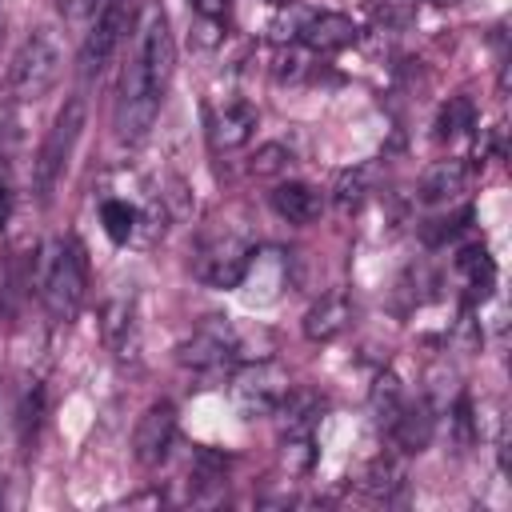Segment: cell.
Returning a JSON list of instances; mask_svg holds the SVG:
<instances>
[{
  "label": "cell",
  "mask_w": 512,
  "mask_h": 512,
  "mask_svg": "<svg viewBox=\"0 0 512 512\" xmlns=\"http://www.w3.org/2000/svg\"><path fill=\"white\" fill-rule=\"evenodd\" d=\"M240 356H244L240 336L232 332V324H224V320H216V316H212L208 324H200V328L192 332V340L180 344V364H184L200 384H212V380L228 376Z\"/></svg>",
  "instance_id": "obj_5"
},
{
  "label": "cell",
  "mask_w": 512,
  "mask_h": 512,
  "mask_svg": "<svg viewBox=\"0 0 512 512\" xmlns=\"http://www.w3.org/2000/svg\"><path fill=\"white\" fill-rule=\"evenodd\" d=\"M468 128H476V104L468 96H448V104L436 116V140H456Z\"/></svg>",
  "instance_id": "obj_18"
},
{
  "label": "cell",
  "mask_w": 512,
  "mask_h": 512,
  "mask_svg": "<svg viewBox=\"0 0 512 512\" xmlns=\"http://www.w3.org/2000/svg\"><path fill=\"white\" fill-rule=\"evenodd\" d=\"M456 268H460L464 280H468V300H472V304L492 292V284H496V264H492V256H488L484 244H468V248L456 256Z\"/></svg>",
  "instance_id": "obj_17"
},
{
  "label": "cell",
  "mask_w": 512,
  "mask_h": 512,
  "mask_svg": "<svg viewBox=\"0 0 512 512\" xmlns=\"http://www.w3.org/2000/svg\"><path fill=\"white\" fill-rule=\"evenodd\" d=\"M420 0H368V12L380 28H408L416 20Z\"/></svg>",
  "instance_id": "obj_20"
},
{
  "label": "cell",
  "mask_w": 512,
  "mask_h": 512,
  "mask_svg": "<svg viewBox=\"0 0 512 512\" xmlns=\"http://www.w3.org/2000/svg\"><path fill=\"white\" fill-rule=\"evenodd\" d=\"M272 208H276L288 224H312V220H320V212H324V196H320L312 184H304V180H276V188H272Z\"/></svg>",
  "instance_id": "obj_15"
},
{
  "label": "cell",
  "mask_w": 512,
  "mask_h": 512,
  "mask_svg": "<svg viewBox=\"0 0 512 512\" xmlns=\"http://www.w3.org/2000/svg\"><path fill=\"white\" fill-rule=\"evenodd\" d=\"M436 432V408L432 400H400L396 416L388 420V440L400 452H424Z\"/></svg>",
  "instance_id": "obj_13"
},
{
  "label": "cell",
  "mask_w": 512,
  "mask_h": 512,
  "mask_svg": "<svg viewBox=\"0 0 512 512\" xmlns=\"http://www.w3.org/2000/svg\"><path fill=\"white\" fill-rule=\"evenodd\" d=\"M176 444V408L168 400H156L144 408L132 432V456L140 468H160Z\"/></svg>",
  "instance_id": "obj_10"
},
{
  "label": "cell",
  "mask_w": 512,
  "mask_h": 512,
  "mask_svg": "<svg viewBox=\"0 0 512 512\" xmlns=\"http://www.w3.org/2000/svg\"><path fill=\"white\" fill-rule=\"evenodd\" d=\"M268 4H288V0H268Z\"/></svg>",
  "instance_id": "obj_30"
},
{
  "label": "cell",
  "mask_w": 512,
  "mask_h": 512,
  "mask_svg": "<svg viewBox=\"0 0 512 512\" xmlns=\"http://www.w3.org/2000/svg\"><path fill=\"white\" fill-rule=\"evenodd\" d=\"M8 216H12V192H8V184H4V176H0V228L8 224Z\"/></svg>",
  "instance_id": "obj_27"
},
{
  "label": "cell",
  "mask_w": 512,
  "mask_h": 512,
  "mask_svg": "<svg viewBox=\"0 0 512 512\" xmlns=\"http://www.w3.org/2000/svg\"><path fill=\"white\" fill-rule=\"evenodd\" d=\"M52 4H56V12H60L64 20H84V16L96 12L100 0H52Z\"/></svg>",
  "instance_id": "obj_25"
},
{
  "label": "cell",
  "mask_w": 512,
  "mask_h": 512,
  "mask_svg": "<svg viewBox=\"0 0 512 512\" xmlns=\"http://www.w3.org/2000/svg\"><path fill=\"white\" fill-rule=\"evenodd\" d=\"M432 4H456V0H432Z\"/></svg>",
  "instance_id": "obj_29"
},
{
  "label": "cell",
  "mask_w": 512,
  "mask_h": 512,
  "mask_svg": "<svg viewBox=\"0 0 512 512\" xmlns=\"http://www.w3.org/2000/svg\"><path fill=\"white\" fill-rule=\"evenodd\" d=\"M196 4V12L204 16V20H212V24H224V16L232 12V0H192Z\"/></svg>",
  "instance_id": "obj_26"
},
{
  "label": "cell",
  "mask_w": 512,
  "mask_h": 512,
  "mask_svg": "<svg viewBox=\"0 0 512 512\" xmlns=\"http://www.w3.org/2000/svg\"><path fill=\"white\" fill-rule=\"evenodd\" d=\"M228 380H232V400L244 416H276V408L284 404V396L292 388L288 372L268 356H256V360L232 368Z\"/></svg>",
  "instance_id": "obj_6"
},
{
  "label": "cell",
  "mask_w": 512,
  "mask_h": 512,
  "mask_svg": "<svg viewBox=\"0 0 512 512\" xmlns=\"http://www.w3.org/2000/svg\"><path fill=\"white\" fill-rule=\"evenodd\" d=\"M256 108L248 100H224L220 108H208V140L216 152H236L256 132Z\"/></svg>",
  "instance_id": "obj_12"
},
{
  "label": "cell",
  "mask_w": 512,
  "mask_h": 512,
  "mask_svg": "<svg viewBox=\"0 0 512 512\" xmlns=\"http://www.w3.org/2000/svg\"><path fill=\"white\" fill-rule=\"evenodd\" d=\"M100 224H104V232H108L112 244H128L132 232H136V208L128 200H120V196H108L100 204Z\"/></svg>",
  "instance_id": "obj_19"
},
{
  "label": "cell",
  "mask_w": 512,
  "mask_h": 512,
  "mask_svg": "<svg viewBox=\"0 0 512 512\" xmlns=\"http://www.w3.org/2000/svg\"><path fill=\"white\" fill-rule=\"evenodd\" d=\"M468 188V164L464 160H436L424 176H420V204H452L460 192Z\"/></svg>",
  "instance_id": "obj_16"
},
{
  "label": "cell",
  "mask_w": 512,
  "mask_h": 512,
  "mask_svg": "<svg viewBox=\"0 0 512 512\" xmlns=\"http://www.w3.org/2000/svg\"><path fill=\"white\" fill-rule=\"evenodd\" d=\"M348 320H352L348 296H344V292H324V296L304 312V336H308L312 344H328V340H336V336L348 328Z\"/></svg>",
  "instance_id": "obj_14"
},
{
  "label": "cell",
  "mask_w": 512,
  "mask_h": 512,
  "mask_svg": "<svg viewBox=\"0 0 512 512\" xmlns=\"http://www.w3.org/2000/svg\"><path fill=\"white\" fill-rule=\"evenodd\" d=\"M0 416H4V392H0Z\"/></svg>",
  "instance_id": "obj_28"
},
{
  "label": "cell",
  "mask_w": 512,
  "mask_h": 512,
  "mask_svg": "<svg viewBox=\"0 0 512 512\" xmlns=\"http://www.w3.org/2000/svg\"><path fill=\"white\" fill-rule=\"evenodd\" d=\"M84 116H88L84 96H68L64 108L56 112V120H52V128H48L40 152H36V164H32V184H36L40 204L52 200V192H56V184H60V176H64L72 152H76V140H80V132H84Z\"/></svg>",
  "instance_id": "obj_3"
},
{
  "label": "cell",
  "mask_w": 512,
  "mask_h": 512,
  "mask_svg": "<svg viewBox=\"0 0 512 512\" xmlns=\"http://www.w3.org/2000/svg\"><path fill=\"white\" fill-rule=\"evenodd\" d=\"M176 72V44H172V28L160 4L148 8L144 28H140V52L136 60L124 68L120 80V100H116V136L120 144H140L148 136V128L156 124L160 100L172 84Z\"/></svg>",
  "instance_id": "obj_1"
},
{
  "label": "cell",
  "mask_w": 512,
  "mask_h": 512,
  "mask_svg": "<svg viewBox=\"0 0 512 512\" xmlns=\"http://www.w3.org/2000/svg\"><path fill=\"white\" fill-rule=\"evenodd\" d=\"M400 480H404V472H400V464H396V460H376V464H372V472H368V480H364V488H368L372 496H388Z\"/></svg>",
  "instance_id": "obj_24"
},
{
  "label": "cell",
  "mask_w": 512,
  "mask_h": 512,
  "mask_svg": "<svg viewBox=\"0 0 512 512\" xmlns=\"http://www.w3.org/2000/svg\"><path fill=\"white\" fill-rule=\"evenodd\" d=\"M252 248L256 244H248L240 232H216L204 240V248L196 256V276L212 288H236Z\"/></svg>",
  "instance_id": "obj_8"
},
{
  "label": "cell",
  "mask_w": 512,
  "mask_h": 512,
  "mask_svg": "<svg viewBox=\"0 0 512 512\" xmlns=\"http://www.w3.org/2000/svg\"><path fill=\"white\" fill-rule=\"evenodd\" d=\"M84 288H88V256L80 248V240L60 236L48 244L44 264H40V296L44 308L56 324L76 320L80 304H84Z\"/></svg>",
  "instance_id": "obj_2"
},
{
  "label": "cell",
  "mask_w": 512,
  "mask_h": 512,
  "mask_svg": "<svg viewBox=\"0 0 512 512\" xmlns=\"http://www.w3.org/2000/svg\"><path fill=\"white\" fill-rule=\"evenodd\" d=\"M356 24L344 16V12H312L304 8L300 20H296V32L292 40H300L312 56H332V52H344L356 44Z\"/></svg>",
  "instance_id": "obj_11"
},
{
  "label": "cell",
  "mask_w": 512,
  "mask_h": 512,
  "mask_svg": "<svg viewBox=\"0 0 512 512\" xmlns=\"http://www.w3.org/2000/svg\"><path fill=\"white\" fill-rule=\"evenodd\" d=\"M60 72H64V48H60L56 32L36 28L12 56V92L20 100H40L56 88Z\"/></svg>",
  "instance_id": "obj_4"
},
{
  "label": "cell",
  "mask_w": 512,
  "mask_h": 512,
  "mask_svg": "<svg viewBox=\"0 0 512 512\" xmlns=\"http://www.w3.org/2000/svg\"><path fill=\"white\" fill-rule=\"evenodd\" d=\"M40 412H44V392H40V384H36L32 392H24V400H20V408H16V432H20V444H28V440L36 436V428H40Z\"/></svg>",
  "instance_id": "obj_23"
},
{
  "label": "cell",
  "mask_w": 512,
  "mask_h": 512,
  "mask_svg": "<svg viewBox=\"0 0 512 512\" xmlns=\"http://www.w3.org/2000/svg\"><path fill=\"white\" fill-rule=\"evenodd\" d=\"M368 192V168H344L336 176V204L340 212H352Z\"/></svg>",
  "instance_id": "obj_22"
},
{
  "label": "cell",
  "mask_w": 512,
  "mask_h": 512,
  "mask_svg": "<svg viewBox=\"0 0 512 512\" xmlns=\"http://www.w3.org/2000/svg\"><path fill=\"white\" fill-rule=\"evenodd\" d=\"M236 288H240L248 308L276 304L280 292L288 288V252H280V248H252Z\"/></svg>",
  "instance_id": "obj_7"
},
{
  "label": "cell",
  "mask_w": 512,
  "mask_h": 512,
  "mask_svg": "<svg viewBox=\"0 0 512 512\" xmlns=\"http://www.w3.org/2000/svg\"><path fill=\"white\" fill-rule=\"evenodd\" d=\"M288 164H292V152H288L284 144H264V148H256V156H252L248 172H252V176L272 180V176H284V172H288Z\"/></svg>",
  "instance_id": "obj_21"
},
{
  "label": "cell",
  "mask_w": 512,
  "mask_h": 512,
  "mask_svg": "<svg viewBox=\"0 0 512 512\" xmlns=\"http://www.w3.org/2000/svg\"><path fill=\"white\" fill-rule=\"evenodd\" d=\"M124 32H128V0H100L96 4V20H92V32H88V40L80 48V72L84 76H100V68L120 48Z\"/></svg>",
  "instance_id": "obj_9"
}]
</instances>
